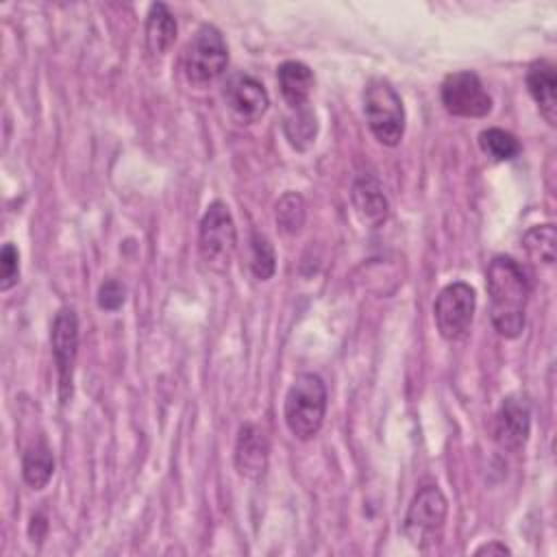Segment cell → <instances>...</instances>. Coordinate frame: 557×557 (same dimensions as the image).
Here are the masks:
<instances>
[{
    "label": "cell",
    "mask_w": 557,
    "mask_h": 557,
    "mask_svg": "<svg viewBox=\"0 0 557 557\" xmlns=\"http://www.w3.org/2000/svg\"><path fill=\"white\" fill-rule=\"evenodd\" d=\"M485 278L492 324L498 335L516 339L524 329V311L531 294L529 276L516 259L498 255L490 261Z\"/></svg>",
    "instance_id": "6da1fadb"
},
{
    "label": "cell",
    "mask_w": 557,
    "mask_h": 557,
    "mask_svg": "<svg viewBox=\"0 0 557 557\" xmlns=\"http://www.w3.org/2000/svg\"><path fill=\"white\" fill-rule=\"evenodd\" d=\"M326 413V387L324 381L313 372H302L294 379L285 394V424L289 433L300 440H313L324 422Z\"/></svg>",
    "instance_id": "7a4b0ae2"
},
{
    "label": "cell",
    "mask_w": 557,
    "mask_h": 557,
    "mask_svg": "<svg viewBox=\"0 0 557 557\" xmlns=\"http://www.w3.org/2000/svg\"><path fill=\"white\" fill-rule=\"evenodd\" d=\"M363 115L383 146H398L405 135V109L398 91L385 78H372L363 89Z\"/></svg>",
    "instance_id": "3957f363"
},
{
    "label": "cell",
    "mask_w": 557,
    "mask_h": 557,
    "mask_svg": "<svg viewBox=\"0 0 557 557\" xmlns=\"http://www.w3.org/2000/svg\"><path fill=\"white\" fill-rule=\"evenodd\" d=\"M448 513V500L437 485H424L416 492L405 516V537L420 550L440 544Z\"/></svg>",
    "instance_id": "277c9868"
},
{
    "label": "cell",
    "mask_w": 557,
    "mask_h": 557,
    "mask_svg": "<svg viewBox=\"0 0 557 557\" xmlns=\"http://www.w3.org/2000/svg\"><path fill=\"white\" fill-rule=\"evenodd\" d=\"M235 244H237V228H235L233 215L222 200H213L207 207L198 228L200 259L213 272L222 274L231 265V259L235 255Z\"/></svg>",
    "instance_id": "5b68a950"
},
{
    "label": "cell",
    "mask_w": 557,
    "mask_h": 557,
    "mask_svg": "<svg viewBox=\"0 0 557 557\" xmlns=\"http://www.w3.org/2000/svg\"><path fill=\"white\" fill-rule=\"evenodd\" d=\"M228 65V46L213 24H202L189 39L183 57L185 78L191 85L213 83Z\"/></svg>",
    "instance_id": "8992f818"
},
{
    "label": "cell",
    "mask_w": 557,
    "mask_h": 557,
    "mask_svg": "<svg viewBox=\"0 0 557 557\" xmlns=\"http://www.w3.org/2000/svg\"><path fill=\"white\" fill-rule=\"evenodd\" d=\"M476 309V294L463 281L448 283L435 298L433 318L440 335L448 342L463 339L470 331Z\"/></svg>",
    "instance_id": "52a82bcc"
},
{
    "label": "cell",
    "mask_w": 557,
    "mask_h": 557,
    "mask_svg": "<svg viewBox=\"0 0 557 557\" xmlns=\"http://www.w3.org/2000/svg\"><path fill=\"white\" fill-rule=\"evenodd\" d=\"M50 344L59 376V400L65 405L72 398V374L78 355V318L74 309H59V313L52 320Z\"/></svg>",
    "instance_id": "ba28073f"
},
{
    "label": "cell",
    "mask_w": 557,
    "mask_h": 557,
    "mask_svg": "<svg viewBox=\"0 0 557 557\" xmlns=\"http://www.w3.org/2000/svg\"><path fill=\"white\" fill-rule=\"evenodd\" d=\"M442 104L457 117H485L492 111V98L481 78L470 72H453L442 83Z\"/></svg>",
    "instance_id": "9c48e42d"
},
{
    "label": "cell",
    "mask_w": 557,
    "mask_h": 557,
    "mask_svg": "<svg viewBox=\"0 0 557 557\" xmlns=\"http://www.w3.org/2000/svg\"><path fill=\"white\" fill-rule=\"evenodd\" d=\"M531 431V409L522 396H507L494 418V442L509 453L520 450Z\"/></svg>",
    "instance_id": "30bf717a"
},
{
    "label": "cell",
    "mask_w": 557,
    "mask_h": 557,
    "mask_svg": "<svg viewBox=\"0 0 557 557\" xmlns=\"http://www.w3.org/2000/svg\"><path fill=\"white\" fill-rule=\"evenodd\" d=\"M224 100L242 124L257 122L270 107L265 87L248 74H237L224 85Z\"/></svg>",
    "instance_id": "8fae6325"
},
{
    "label": "cell",
    "mask_w": 557,
    "mask_h": 557,
    "mask_svg": "<svg viewBox=\"0 0 557 557\" xmlns=\"http://www.w3.org/2000/svg\"><path fill=\"white\" fill-rule=\"evenodd\" d=\"M270 444L257 424H242L235 442V468L242 476L259 479L268 468Z\"/></svg>",
    "instance_id": "7c38bea8"
},
{
    "label": "cell",
    "mask_w": 557,
    "mask_h": 557,
    "mask_svg": "<svg viewBox=\"0 0 557 557\" xmlns=\"http://www.w3.org/2000/svg\"><path fill=\"white\" fill-rule=\"evenodd\" d=\"M352 207L363 224L379 226L387 220L389 202L383 194L381 183L372 174H359L350 187Z\"/></svg>",
    "instance_id": "4fadbf2b"
},
{
    "label": "cell",
    "mask_w": 557,
    "mask_h": 557,
    "mask_svg": "<svg viewBox=\"0 0 557 557\" xmlns=\"http://www.w3.org/2000/svg\"><path fill=\"white\" fill-rule=\"evenodd\" d=\"M527 89L537 102L544 120L555 126L557 122V74L555 65L546 59H537L527 70Z\"/></svg>",
    "instance_id": "5bb4252c"
},
{
    "label": "cell",
    "mask_w": 557,
    "mask_h": 557,
    "mask_svg": "<svg viewBox=\"0 0 557 557\" xmlns=\"http://www.w3.org/2000/svg\"><path fill=\"white\" fill-rule=\"evenodd\" d=\"M276 81L281 94L289 109H300L309 104V96L313 89V72L302 61H285L276 70Z\"/></svg>",
    "instance_id": "9a60e30c"
},
{
    "label": "cell",
    "mask_w": 557,
    "mask_h": 557,
    "mask_svg": "<svg viewBox=\"0 0 557 557\" xmlns=\"http://www.w3.org/2000/svg\"><path fill=\"white\" fill-rule=\"evenodd\" d=\"M176 20L163 2H154L146 15V46L154 57L165 54L176 39Z\"/></svg>",
    "instance_id": "2e32d148"
},
{
    "label": "cell",
    "mask_w": 557,
    "mask_h": 557,
    "mask_svg": "<svg viewBox=\"0 0 557 557\" xmlns=\"http://www.w3.org/2000/svg\"><path fill=\"white\" fill-rule=\"evenodd\" d=\"M54 474V457L52 450L39 442L33 444L22 457V476L33 490H44Z\"/></svg>",
    "instance_id": "e0dca14e"
},
{
    "label": "cell",
    "mask_w": 557,
    "mask_h": 557,
    "mask_svg": "<svg viewBox=\"0 0 557 557\" xmlns=\"http://www.w3.org/2000/svg\"><path fill=\"white\" fill-rule=\"evenodd\" d=\"M283 128L289 144L298 150H305L309 144L315 141V133H318L315 113L309 109V104L300 109H292V113L285 117Z\"/></svg>",
    "instance_id": "ac0fdd59"
},
{
    "label": "cell",
    "mask_w": 557,
    "mask_h": 557,
    "mask_svg": "<svg viewBox=\"0 0 557 557\" xmlns=\"http://www.w3.org/2000/svg\"><path fill=\"white\" fill-rule=\"evenodd\" d=\"M555 244H557V233H555L553 224L531 226L522 237V246H524L527 255L533 261H540L546 265L555 263Z\"/></svg>",
    "instance_id": "d6986e66"
},
{
    "label": "cell",
    "mask_w": 557,
    "mask_h": 557,
    "mask_svg": "<svg viewBox=\"0 0 557 557\" xmlns=\"http://www.w3.org/2000/svg\"><path fill=\"white\" fill-rule=\"evenodd\" d=\"M274 218H276V224L283 233H287V235L298 233L305 224V218H307L305 198L296 191H285L276 202Z\"/></svg>",
    "instance_id": "ffe728a7"
},
{
    "label": "cell",
    "mask_w": 557,
    "mask_h": 557,
    "mask_svg": "<svg viewBox=\"0 0 557 557\" xmlns=\"http://www.w3.org/2000/svg\"><path fill=\"white\" fill-rule=\"evenodd\" d=\"M481 150L494 161H511L520 154V141L503 128H485L479 133Z\"/></svg>",
    "instance_id": "44dd1931"
},
{
    "label": "cell",
    "mask_w": 557,
    "mask_h": 557,
    "mask_svg": "<svg viewBox=\"0 0 557 557\" xmlns=\"http://www.w3.org/2000/svg\"><path fill=\"white\" fill-rule=\"evenodd\" d=\"M250 270L259 281L272 278V274L276 270L274 248H272L270 239L259 231H252V235H250Z\"/></svg>",
    "instance_id": "7402d4cb"
},
{
    "label": "cell",
    "mask_w": 557,
    "mask_h": 557,
    "mask_svg": "<svg viewBox=\"0 0 557 557\" xmlns=\"http://www.w3.org/2000/svg\"><path fill=\"white\" fill-rule=\"evenodd\" d=\"M20 281V252L7 242L0 252V289L9 292Z\"/></svg>",
    "instance_id": "603a6c76"
},
{
    "label": "cell",
    "mask_w": 557,
    "mask_h": 557,
    "mask_svg": "<svg viewBox=\"0 0 557 557\" xmlns=\"http://www.w3.org/2000/svg\"><path fill=\"white\" fill-rule=\"evenodd\" d=\"M126 300V287L115 281V278H107L100 289H98V307L104 311H117Z\"/></svg>",
    "instance_id": "cb8c5ba5"
},
{
    "label": "cell",
    "mask_w": 557,
    "mask_h": 557,
    "mask_svg": "<svg viewBox=\"0 0 557 557\" xmlns=\"http://www.w3.org/2000/svg\"><path fill=\"white\" fill-rule=\"evenodd\" d=\"M511 550L505 546V544H500V542H487V544H483V546H479L476 550H474V555H509Z\"/></svg>",
    "instance_id": "d4e9b609"
}]
</instances>
